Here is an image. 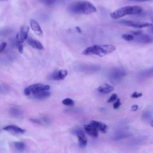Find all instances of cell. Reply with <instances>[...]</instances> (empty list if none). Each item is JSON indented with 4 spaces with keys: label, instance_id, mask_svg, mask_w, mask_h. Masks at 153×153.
<instances>
[{
    "label": "cell",
    "instance_id": "1",
    "mask_svg": "<svg viewBox=\"0 0 153 153\" xmlns=\"http://www.w3.org/2000/svg\"><path fill=\"white\" fill-rule=\"evenodd\" d=\"M68 10L72 14H89L97 11L96 7L88 1H77L70 4Z\"/></svg>",
    "mask_w": 153,
    "mask_h": 153
},
{
    "label": "cell",
    "instance_id": "2",
    "mask_svg": "<svg viewBox=\"0 0 153 153\" xmlns=\"http://www.w3.org/2000/svg\"><path fill=\"white\" fill-rule=\"evenodd\" d=\"M115 50V47L111 44L94 45L86 48L82 52L84 55H97L100 57L108 54Z\"/></svg>",
    "mask_w": 153,
    "mask_h": 153
},
{
    "label": "cell",
    "instance_id": "3",
    "mask_svg": "<svg viewBox=\"0 0 153 153\" xmlns=\"http://www.w3.org/2000/svg\"><path fill=\"white\" fill-rule=\"evenodd\" d=\"M142 9L137 5H128L121 7L110 14L111 18L117 19L127 15L139 14L141 13Z\"/></svg>",
    "mask_w": 153,
    "mask_h": 153
},
{
    "label": "cell",
    "instance_id": "4",
    "mask_svg": "<svg viewBox=\"0 0 153 153\" xmlns=\"http://www.w3.org/2000/svg\"><path fill=\"white\" fill-rule=\"evenodd\" d=\"M126 75V72L123 68H114L110 70L108 72V78L112 82H118L120 81Z\"/></svg>",
    "mask_w": 153,
    "mask_h": 153
},
{
    "label": "cell",
    "instance_id": "5",
    "mask_svg": "<svg viewBox=\"0 0 153 153\" xmlns=\"http://www.w3.org/2000/svg\"><path fill=\"white\" fill-rule=\"evenodd\" d=\"M101 67L99 65H94V64H85V63H80L76 64L74 66V69L76 71L84 72V73H94L98 71Z\"/></svg>",
    "mask_w": 153,
    "mask_h": 153
},
{
    "label": "cell",
    "instance_id": "6",
    "mask_svg": "<svg viewBox=\"0 0 153 153\" xmlns=\"http://www.w3.org/2000/svg\"><path fill=\"white\" fill-rule=\"evenodd\" d=\"M120 23L126 25L128 26L133 27L134 28H143L146 27L153 26V24L149 22H138V21H133V20H121L119 22Z\"/></svg>",
    "mask_w": 153,
    "mask_h": 153
},
{
    "label": "cell",
    "instance_id": "7",
    "mask_svg": "<svg viewBox=\"0 0 153 153\" xmlns=\"http://www.w3.org/2000/svg\"><path fill=\"white\" fill-rule=\"evenodd\" d=\"M72 133L77 136L79 146L81 148L85 147L87 144V139L84 131L81 128H76L72 130Z\"/></svg>",
    "mask_w": 153,
    "mask_h": 153
},
{
    "label": "cell",
    "instance_id": "8",
    "mask_svg": "<svg viewBox=\"0 0 153 153\" xmlns=\"http://www.w3.org/2000/svg\"><path fill=\"white\" fill-rule=\"evenodd\" d=\"M29 30V27L27 26L24 25L21 27L20 32L16 35V42L17 44L20 43H22L25 40H26L27 38Z\"/></svg>",
    "mask_w": 153,
    "mask_h": 153
},
{
    "label": "cell",
    "instance_id": "9",
    "mask_svg": "<svg viewBox=\"0 0 153 153\" xmlns=\"http://www.w3.org/2000/svg\"><path fill=\"white\" fill-rule=\"evenodd\" d=\"M28 87L30 92L32 93L33 94H35L42 91H44V90H48L50 88V85L45 84H41V83L34 84L28 86Z\"/></svg>",
    "mask_w": 153,
    "mask_h": 153
},
{
    "label": "cell",
    "instance_id": "10",
    "mask_svg": "<svg viewBox=\"0 0 153 153\" xmlns=\"http://www.w3.org/2000/svg\"><path fill=\"white\" fill-rule=\"evenodd\" d=\"M68 74V72L66 70L60 69V70H59L57 71L53 72L50 76V78L51 79H53V80H56V81L63 80L66 78Z\"/></svg>",
    "mask_w": 153,
    "mask_h": 153
},
{
    "label": "cell",
    "instance_id": "11",
    "mask_svg": "<svg viewBox=\"0 0 153 153\" xmlns=\"http://www.w3.org/2000/svg\"><path fill=\"white\" fill-rule=\"evenodd\" d=\"M134 41L138 43H143V44H149L153 42V38L151 36L146 35V34H143V33H140L139 35H137L136 38H134Z\"/></svg>",
    "mask_w": 153,
    "mask_h": 153
},
{
    "label": "cell",
    "instance_id": "12",
    "mask_svg": "<svg viewBox=\"0 0 153 153\" xmlns=\"http://www.w3.org/2000/svg\"><path fill=\"white\" fill-rule=\"evenodd\" d=\"M84 128L87 133L91 137L96 138L99 136V130L91 124L90 123L88 124H85L84 126Z\"/></svg>",
    "mask_w": 153,
    "mask_h": 153
},
{
    "label": "cell",
    "instance_id": "13",
    "mask_svg": "<svg viewBox=\"0 0 153 153\" xmlns=\"http://www.w3.org/2000/svg\"><path fill=\"white\" fill-rule=\"evenodd\" d=\"M30 25L31 27V29L35 33L36 35L41 36L43 34L42 30L41 29V27L39 23L35 20L33 19H30Z\"/></svg>",
    "mask_w": 153,
    "mask_h": 153
},
{
    "label": "cell",
    "instance_id": "14",
    "mask_svg": "<svg viewBox=\"0 0 153 153\" xmlns=\"http://www.w3.org/2000/svg\"><path fill=\"white\" fill-rule=\"evenodd\" d=\"M3 129L13 134H22L25 132V130L24 129L14 125H9L5 126L4 127Z\"/></svg>",
    "mask_w": 153,
    "mask_h": 153
},
{
    "label": "cell",
    "instance_id": "15",
    "mask_svg": "<svg viewBox=\"0 0 153 153\" xmlns=\"http://www.w3.org/2000/svg\"><path fill=\"white\" fill-rule=\"evenodd\" d=\"M90 124H91L92 125H93L95 127L97 128V129L102 132V133H106L107 130H108V126L106 124L103 123L102 122L100 121H91L90 123Z\"/></svg>",
    "mask_w": 153,
    "mask_h": 153
},
{
    "label": "cell",
    "instance_id": "16",
    "mask_svg": "<svg viewBox=\"0 0 153 153\" xmlns=\"http://www.w3.org/2000/svg\"><path fill=\"white\" fill-rule=\"evenodd\" d=\"M8 112L10 115L14 118H20L23 115V111L17 106H11Z\"/></svg>",
    "mask_w": 153,
    "mask_h": 153
},
{
    "label": "cell",
    "instance_id": "17",
    "mask_svg": "<svg viewBox=\"0 0 153 153\" xmlns=\"http://www.w3.org/2000/svg\"><path fill=\"white\" fill-rule=\"evenodd\" d=\"M27 42L32 48H34L35 49L42 50L44 48L43 45H42V44L39 41H37L36 39H33L32 38H27Z\"/></svg>",
    "mask_w": 153,
    "mask_h": 153
},
{
    "label": "cell",
    "instance_id": "18",
    "mask_svg": "<svg viewBox=\"0 0 153 153\" xmlns=\"http://www.w3.org/2000/svg\"><path fill=\"white\" fill-rule=\"evenodd\" d=\"M130 134L128 132L124 131H119L115 133L112 137V139L114 140H119L127 138L130 136Z\"/></svg>",
    "mask_w": 153,
    "mask_h": 153
},
{
    "label": "cell",
    "instance_id": "19",
    "mask_svg": "<svg viewBox=\"0 0 153 153\" xmlns=\"http://www.w3.org/2000/svg\"><path fill=\"white\" fill-rule=\"evenodd\" d=\"M50 96V93L47 90L42 91L33 94V97L36 100H43V99H47Z\"/></svg>",
    "mask_w": 153,
    "mask_h": 153
},
{
    "label": "cell",
    "instance_id": "20",
    "mask_svg": "<svg viewBox=\"0 0 153 153\" xmlns=\"http://www.w3.org/2000/svg\"><path fill=\"white\" fill-rule=\"evenodd\" d=\"M97 91L102 94H108L114 90V87L108 85V84H104L103 85L99 86L97 88Z\"/></svg>",
    "mask_w": 153,
    "mask_h": 153
},
{
    "label": "cell",
    "instance_id": "21",
    "mask_svg": "<svg viewBox=\"0 0 153 153\" xmlns=\"http://www.w3.org/2000/svg\"><path fill=\"white\" fill-rule=\"evenodd\" d=\"M153 76V68L144 70L139 74V76L141 78H149Z\"/></svg>",
    "mask_w": 153,
    "mask_h": 153
},
{
    "label": "cell",
    "instance_id": "22",
    "mask_svg": "<svg viewBox=\"0 0 153 153\" xmlns=\"http://www.w3.org/2000/svg\"><path fill=\"white\" fill-rule=\"evenodd\" d=\"M14 145L16 149L18 151H23L26 148V145L23 142H16Z\"/></svg>",
    "mask_w": 153,
    "mask_h": 153
},
{
    "label": "cell",
    "instance_id": "23",
    "mask_svg": "<svg viewBox=\"0 0 153 153\" xmlns=\"http://www.w3.org/2000/svg\"><path fill=\"white\" fill-rule=\"evenodd\" d=\"M152 116V112L151 109H147L142 114V118L145 120H149Z\"/></svg>",
    "mask_w": 153,
    "mask_h": 153
},
{
    "label": "cell",
    "instance_id": "24",
    "mask_svg": "<svg viewBox=\"0 0 153 153\" xmlns=\"http://www.w3.org/2000/svg\"><path fill=\"white\" fill-rule=\"evenodd\" d=\"M121 37H122L123 39H124V40L127 41H133V40H134V35H133V34H127V33L123 34V35H121Z\"/></svg>",
    "mask_w": 153,
    "mask_h": 153
},
{
    "label": "cell",
    "instance_id": "25",
    "mask_svg": "<svg viewBox=\"0 0 153 153\" xmlns=\"http://www.w3.org/2000/svg\"><path fill=\"white\" fill-rule=\"evenodd\" d=\"M62 103L66 106H73L74 102L72 99L70 98H66L62 100Z\"/></svg>",
    "mask_w": 153,
    "mask_h": 153
},
{
    "label": "cell",
    "instance_id": "26",
    "mask_svg": "<svg viewBox=\"0 0 153 153\" xmlns=\"http://www.w3.org/2000/svg\"><path fill=\"white\" fill-rule=\"evenodd\" d=\"M10 91V87L6 84H2L1 86V94H5Z\"/></svg>",
    "mask_w": 153,
    "mask_h": 153
},
{
    "label": "cell",
    "instance_id": "27",
    "mask_svg": "<svg viewBox=\"0 0 153 153\" xmlns=\"http://www.w3.org/2000/svg\"><path fill=\"white\" fill-rule=\"evenodd\" d=\"M42 3L47 5H52L56 3L57 0H39Z\"/></svg>",
    "mask_w": 153,
    "mask_h": 153
},
{
    "label": "cell",
    "instance_id": "28",
    "mask_svg": "<svg viewBox=\"0 0 153 153\" xmlns=\"http://www.w3.org/2000/svg\"><path fill=\"white\" fill-rule=\"evenodd\" d=\"M117 99V94L116 93H114L112 94L110 97L109 98V99L108 100V103H110V102H115V100H116Z\"/></svg>",
    "mask_w": 153,
    "mask_h": 153
},
{
    "label": "cell",
    "instance_id": "29",
    "mask_svg": "<svg viewBox=\"0 0 153 153\" xmlns=\"http://www.w3.org/2000/svg\"><path fill=\"white\" fill-rule=\"evenodd\" d=\"M121 102H120V99H117L116 100V101L115 102V103H114V105H113V108L114 109H118L120 105H121Z\"/></svg>",
    "mask_w": 153,
    "mask_h": 153
},
{
    "label": "cell",
    "instance_id": "30",
    "mask_svg": "<svg viewBox=\"0 0 153 153\" xmlns=\"http://www.w3.org/2000/svg\"><path fill=\"white\" fill-rule=\"evenodd\" d=\"M142 96V93H138L137 91H134L133 92L131 95V97H133V98H138V97H140Z\"/></svg>",
    "mask_w": 153,
    "mask_h": 153
},
{
    "label": "cell",
    "instance_id": "31",
    "mask_svg": "<svg viewBox=\"0 0 153 153\" xmlns=\"http://www.w3.org/2000/svg\"><path fill=\"white\" fill-rule=\"evenodd\" d=\"M6 46H7V43L5 42H4L1 44V47H0V52L1 53H2L5 50Z\"/></svg>",
    "mask_w": 153,
    "mask_h": 153
},
{
    "label": "cell",
    "instance_id": "32",
    "mask_svg": "<svg viewBox=\"0 0 153 153\" xmlns=\"http://www.w3.org/2000/svg\"><path fill=\"white\" fill-rule=\"evenodd\" d=\"M18 51L20 53H23V44L22 43H20V44H18Z\"/></svg>",
    "mask_w": 153,
    "mask_h": 153
},
{
    "label": "cell",
    "instance_id": "33",
    "mask_svg": "<svg viewBox=\"0 0 153 153\" xmlns=\"http://www.w3.org/2000/svg\"><path fill=\"white\" fill-rule=\"evenodd\" d=\"M24 93H25V94L26 95V96H29V95H30V94L31 93V92H30V90H29V88L28 87H26V88H25V90H24Z\"/></svg>",
    "mask_w": 153,
    "mask_h": 153
},
{
    "label": "cell",
    "instance_id": "34",
    "mask_svg": "<svg viewBox=\"0 0 153 153\" xmlns=\"http://www.w3.org/2000/svg\"><path fill=\"white\" fill-rule=\"evenodd\" d=\"M138 105H132L131 108V110L132 111H136L138 109Z\"/></svg>",
    "mask_w": 153,
    "mask_h": 153
},
{
    "label": "cell",
    "instance_id": "35",
    "mask_svg": "<svg viewBox=\"0 0 153 153\" xmlns=\"http://www.w3.org/2000/svg\"><path fill=\"white\" fill-rule=\"evenodd\" d=\"M131 33H132V34H133V35L137 36V35H140V33H142V32L138 30V31H134V32H132Z\"/></svg>",
    "mask_w": 153,
    "mask_h": 153
},
{
    "label": "cell",
    "instance_id": "36",
    "mask_svg": "<svg viewBox=\"0 0 153 153\" xmlns=\"http://www.w3.org/2000/svg\"><path fill=\"white\" fill-rule=\"evenodd\" d=\"M30 121H32L33 123H37V124H40L41 122L39 121V120H37V119H30Z\"/></svg>",
    "mask_w": 153,
    "mask_h": 153
},
{
    "label": "cell",
    "instance_id": "37",
    "mask_svg": "<svg viewBox=\"0 0 153 153\" xmlns=\"http://www.w3.org/2000/svg\"><path fill=\"white\" fill-rule=\"evenodd\" d=\"M75 29H76V30L78 31V33H81V28L79 27V26H76L75 27Z\"/></svg>",
    "mask_w": 153,
    "mask_h": 153
},
{
    "label": "cell",
    "instance_id": "38",
    "mask_svg": "<svg viewBox=\"0 0 153 153\" xmlns=\"http://www.w3.org/2000/svg\"><path fill=\"white\" fill-rule=\"evenodd\" d=\"M128 1H147L150 0H128Z\"/></svg>",
    "mask_w": 153,
    "mask_h": 153
},
{
    "label": "cell",
    "instance_id": "39",
    "mask_svg": "<svg viewBox=\"0 0 153 153\" xmlns=\"http://www.w3.org/2000/svg\"><path fill=\"white\" fill-rule=\"evenodd\" d=\"M151 127H153V120H152V121H151Z\"/></svg>",
    "mask_w": 153,
    "mask_h": 153
},
{
    "label": "cell",
    "instance_id": "40",
    "mask_svg": "<svg viewBox=\"0 0 153 153\" xmlns=\"http://www.w3.org/2000/svg\"><path fill=\"white\" fill-rule=\"evenodd\" d=\"M152 21H153V20H152Z\"/></svg>",
    "mask_w": 153,
    "mask_h": 153
},
{
    "label": "cell",
    "instance_id": "41",
    "mask_svg": "<svg viewBox=\"0 0 153 153\" xmlns=\"http://www.w3.org/2000/svg\"><path fill=\"white\" fill-rule=\"evenodd\" d=\"M5 1H7V0H5Z\"/></svg>",
    "mask_w": 153,
    "mask_h": 153
}]
</instances>
